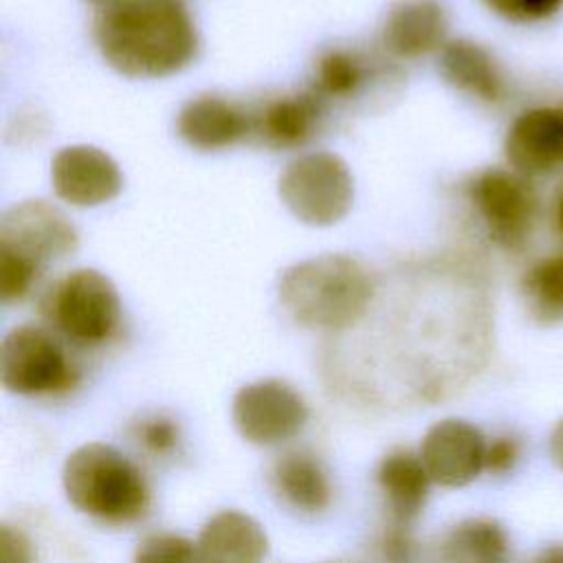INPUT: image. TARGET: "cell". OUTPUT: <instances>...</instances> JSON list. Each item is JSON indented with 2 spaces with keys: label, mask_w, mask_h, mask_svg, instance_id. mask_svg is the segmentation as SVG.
<instances>
[{
  "label": "cell",
  "mask_w": 563,
  "mask_h": 563,
  "mask_svg": "<svg viewBox=\"0 0 563 563\" xmlns=\"http://www.w3.org/2000/svg\"><path fill=\"white\" fill-rule=\"evenodd\" d=\"M92 35L108 66L139 79L178 73L198 51L183 0H117L101 9Z\"/></svg>",
  "instance_id": "1"
},
{
  "label": "cell",
  "mask_w": 563,
  "mask_h": 563,
  "mask_svg": "<svg viewBox=\"0 0 563 563\" xmlns=\"http://www.w3.org/2000/svg\"><path fill=\"white\" fill-rule=\"evenodd\" d=\"M378 275L345 253H323L292 264L277 295L290 319L308 330L343 334L367 314Z\"/></svg>",
  "instance_id": "2"
},
{
  "label": "cell",
  "mask_w": 563,
  "mask_h": 563,
  "mask_svg": "<svg viewBox=\"0 0 563 563\" xmlns=\"http://www.w3.org/2000/svg\"><path fill=\"white\" fill-rule=\"evenodd\" d=\"M79 244L73 222L46 200L9 207L0 220V297L24 299L44 271L73 255Z\"/></svg>",
  "instance_id": "3"
},
{
  "label": "cell",
  "mask_w": 563,
  "mask_h": 563,
  "mask_svg": "<svg viewBox=\"0 0 563 563\" xmlns=\"http://www.w3.org/2000/svg\"><path fill=\"white\" fill-rule=\"evenodd\" d=\"M62 488L73 508L106 523L139 521L152 499L141 468L106 442H86L66 455Z\"/></svg>",
  "instance_id": "4"
},
{
  "label": "cell",
  "mask_w": 563,
  "mask_h": 563,
  "mask_svg": "<svg viewBox=\"0 0 563 563\" xmlns=\"http://www.w3.org/2000/svg\"><path fill=\"white\" fill-rule=\"evenodd\" d=\"M462 198L497 251L519 255L530 246L541 218L530 178L510 167H486L462 183Z\"/></svg>",
  "instance_id": "5"
},
{
  "label": "cell",
  "mask_w": 563,
  "mask_h": 563,
  "mask_svg": "<svg viewBox=\"0 0 563 563\" xmlns=\"http://www.w3.org/2000/svg\"><path fill=\"white\" fill-rule=\"evenodd\" d=\"M40 312L57 336L77 347H99L121 325L117 288L95 268H77L53 282L40 299Z\"/></svg>",
  "instance_id": "6"
},
{
  "label": "cell",
  "mask_w": 563,
  "mask_h": 563,
  "mask_svg": "<svg viewBox=\"0 0 563 563\" xmlns=\"http://www.w3.org/2000/svg\"><path fill=\"white\" fill-rule=\"evenodd\" d=\"M81 372L51 328L22 323L0 345V383L18 396H53L70 391Z\"/></svg>",
  "instance_id": "7"
},
{
  "label": "cell",
  "mask_w": 563,
  "mask_h": 563,
  "mask_svg": "<svg viewBox=\"0 0 563 563\" xmlns=\"http://www.w3.org/2000/svg\"><path fill=\"white\" fill-rule=\"evenodd\" d=\"M279 198L299 222L330 227L347 216L354 180L341 156L310 152L286 165L279 176Z\"/></svg>",
  "instance_id": "8"
},
{
  "label": "cell",
  "mask_w": 563,
  "mask_h": 563,
  "mask_svg": "<svg viewBox=\"0 0 563 563\" xmlns=\"http://www.w3.org/2000/svg\"><path fill=\"white\" fill-rule=\"evenodd\" d=\"M303 396L282 378H260L242 385L231 402L238 433L257 446H275L295 438L308 422Z\"/></svg>",
  "instance_id": "9"
},
{
  "label": "cell",
  "mask_w": 563,
  "mask_h": 563,
  "mask_svg": "<svg viewBox=\"0 0 563 563\" xmlns=\"http://www.w3.org/2000/svg\"><path fill=\"white\" fill-rule=\"evenodd\" d=\"M504 156L521 176L548 178L563 172V101L521 110L504 136Z\"/></svg>",
  "instance_id": "10"
},
{
  "label": "cell",
  "mask_w": 563,
  "mask_h": 563,
  "mask_svg": "<svg viewBox=\"0 0 563 563\" xmlns=\"http://www.w3.org/2000/svg\"><path fill=\"white\" fill-rule=\"evenodd\" d=\"M486 440L482 431L462 418H444L431 424L420 442V457L431 482L460 488L484 471Z\"/></svg>",
  "instance_id": "11"
},
{
  "label": "cell",
  "mask_w": 563,
  "mask_h": 563,
  "mask_svg": "<svg viewBox=\"0 0 563 563\" xmlns=\"http://www.w3.org/2000/svg\"><path fill=\"white\" fill-rule=\"evenodd\" d=\"M57 198L73 207H97L112 200L123 185L119 165L95 145L62 147L51 163Z\"/></svg>",
  "instance_id": "12"
},
{
  "label": "cell",
  "mask_w": 563,
  "mask_h": 563,
  "mask_svg": "<svg viewBox=\"0 0 563 563\" xmlns=\"http://www.w3.org/2000/svg\"><path fill=\"white\" fill-rule=\"evenodd\" d=\"M440 75L449 86L484 106L510 99V79L499 59L479 42L457 37L440 48Z\"/></svg>",
  "instance_id": "13"
},
{
  "label": "cell",
  "mask_w": 563,
  "mask_h": 563,
  "mask_svg": "<svg viewBox=\"0 0 563 563\" xmlns=\"http://www.w3.org/2000/svg\"><path fill=\"white\" fill-rule=\"evenodd\" d=\"M449 15L440 0H400L380 26V46L396 59H418L446 44Z\"/></svg>",
  "instance_id": "14"
},
{
  "label": "cell",
  "mask_w": 563,
  "mask_h": 563,
  "mask_svg": "<svg viewBox=\"0 0 563 563\" xmlns=\"http://www.w3.org/2000/svg\"><path fill=\"white\" fill-rule=\"evenodd\" d=\"M325 110L312 90L273 97L251 114V134L275 150L299 147L314 136Z\"/></svg>",
  "instance_id": "15"
},
{
  "label": "cell",
  "mask_w": 563,
  "mask_h": 563,
  "mask_svg": "<svg viewBox=\"0 0 563 563\" xmlns=\"http://www.w3.org/2000/svg\"><path fill=\"white\" fill-rule=\"evenodd\" d=\"M176 130L194 150L218 152L251 134V114L218 95H200L180 108Z\"/></svg>",
  "instance_id": "16"
},
{
  "label": "cell",
  "mask_w": 563,
  "mask_h": 563,
  "mask_svg": "<svg viewBox=\"0 0 563 563\" xmlns=\"http://www.w3.org/2000/svg\"><path fill=\"white\" fill-rule=\"evenodd\" d=\"M196 548L200 563H264L268 537L255 517L227 508L205 521Z\"/></svg>",
  "instance_id": "17"
},
{
  "label": "cell",
  "mask_w": 563,
  "mask_h": 563,
  "mask_svg": "<svg viewBox=\"0 0 563 563\" xmlns=\"http://www.w3.org/2000/svg\"><path fill=\"white\" fill-rule=\"evenodd\" d=\"M376 484L389 510L391 523L407 526L427 504L431 477L420 453L394 449L376 466Z\"/></svg>",
  "instance_id": "18"
},
{
  "label": "cell",
  "mask_w": 563,
  "mask_h": 563,
  "mask_svg": "<svg viewBox=\"0 0 563 563\" xmlns=\"http://www.w3.org/2000/svg\"><path fill=\"white\" fill-rule=\"evenodd\" d=\"M277 499L295 512L319 515L332 501V486L321 462L306 451H288L271 466Z\"/></svg>",
  "instance_id": "19"
},
{
  "label": "cell",
  "mask_w": 563,
  "mask_h": 563,
  "mask_svg": "<svg viewBox=\"0 0 563 563\" xmlns=\"http://www.w3.org/2000/svg\"><path fill=\"white\" fill-rule=\"evenodd\" d=\"M442 563H510L506 528L490 517H466L453 523L440 541Z\"/></svg>",
  "instance_id": "20"
},
{
  "label": "cell",
  "mask_w": 563,
  "mask_h": 563,
  "mask_svg": "<svg viewBox=\"0 0 563 563\" xmlns=\"http://www.w3.org/2000/svg\"><path fill=\"white\" fill-rule=\"evenodd\" d=\"M374 73V62L367 55L356 48L336 46L314 62L308 90H312L325 106L328 101H347L365 90Z\"/></svg>",
  "instance_id": "21"
},
{
  "label": "cell",
  "mask_w": 563,
  "mask_h": 563,
  "mask_svg": "<svg viewBox=\"0 0 563 563\" xmlns=\"http://www.w3.org/2000/svg\"><path fill=\"white\" fill-rule=\"evenodd\" d=\"M519 297L532 321L563 323V249L534 260L519 279Z\"/></svg>",
  "instance_id": "22"
},
{
  "label": "cell",
  "mask_w": 563,
  "mask_h": 563,
  "mask_svg": "<svg viewBox=\"0 0 563 563\" xmlns=\"http://www.w3.org/2000/svg\"><path fill=\"white\" fill-rule=\"evenodd\" d=\"M132 563H200L198 548L176 532L145 534L134 550Z\"/></svg>",
  "instance_id": "23"
},
{
  "label": "cell",
  "mask_w": 563,
  "mask_h": 563,
  "mask_svg": "<svg viewBox=\"0 0 563 563\" xmlns=\"http://www.w3.org/2000/svg\"><path fill=\"white\" fill-rule=\"evenodd\" d=\"M132 440L152 457H167L180 444V429L176 420L163 413L143 416L132 424Z\"/></svg>",
  "instance_id": "24"
},
{
  "label": "cell",
  "mask_w": 563,
  "mask_h": 563,
  "mask_svg": "<svg viewBox=\"0 0 563 563\" xmlns=\"http://www.w3.org/2000/svg\"><path fill=\"white\" fill-rule=\"evenodd\" d=\"M482 2L490 13L512 24L548 22L563 9V0H482Z\"/></svg>",
  "instance_id": "25"
},
{
  "label": "cell",
  "mask_w": 563,
  "mask_h": 563,
  "mask_svg": "<svg viewBox=\"0 0 563 563\" xmlns=\"http://www.w3.org/2000/svg\"><path fill=\"white\" fill-rule=\"evenodd\" d=\"M521 457V442L515 435H497L486 442L484 468L493 475H504L517 466Z\"/></svg>",
  "instance_id": "26"
},
{
  "label": "cell",
  "mask_w": 563,
  "mask_h": 563,
  "mask_svg": "<svg viewBox=\"0 0 563 563\" xmlns=\"http://www.w3.org/2000/svg\"><path fill=\"white\" fill-rule=\"evenodd\" d=\"M383 563H411L413 559V539L407 530V526L391 523L389 530L380 537L378 543Z\"/></svg>",
  "instance_id": "27"
},
{
  "label": "cell",
  "mask_w": 563,
  "mask_h": 563,
  "mask_svg": "<svg viewBox=\"0 0 563 563\" xmlns=\"http://www.w3.org/2000/svg\"><path fill=\"white\" fill-rule=\"evenodd\" d=\"M33 543L18 526H0V563H33Z\"/></svg>",
  "instance_id": "28"
},
{
  "label": "cell",
  "mask_w": 563,
  "mask_h": 563,
  "mask_svg": "<svg viewBox=\"0 0 563 563\" xmlns=\"http://www.w3.org/2000/svg\"><path fill=\"white\" fill-rule=\"evenodd\" d=\"M548 218H550V229L556 235V240L563 244V178L552 191L550 207H548Z\"/></svg>",
  "instance_id": "29"
},
{
  "label": "cell",
  "mask_w": 563,
  "mask_h": 563,
  "mask_svg": "<svg viewBox=\"0 0 563 563\" xmlns=\"http://www.w3.org/2000/svg\"><path fill=\"white\" fill-rule=\"evenodd\" d=\"M550 455L554 464L563 471V418L556 422V427L550 433Z\"/></svg>",
  "instance_id": "30"
},
{
  "label": "cell",
  "mask_w": 563,
  "mask_h": 563,
  "mask_svg": "<svg viewBox=\"0 0 563 563\" xmlns=\"http://www.w3.org/2000/svg\"><path fill=\"white\" fill-rule=\"evenodd\" d=\"M528 563H563V543L545 545Z\"/></svg>",
  "instance_id": "31"
},
{
  "label": "cell",
  "mask_w": 563,
  "mask_h": 563,
  "mask_svg": "<svg viewBox=\"0 0 563 563\" xmlns=\"http://www.w3.org/2000/svg\"><path fill=\"white\" fill-rule=\"evenodd\" d=\"M88 2H92V4H101V7H108V4H112V2H117V0H88Z\"/></svg>",
  "instance_id": "32"
},
{
  "label": "cell",
  "mask_w": 563,
  "mask_h": 563,
  "mask_svg": "<svg viewBox=\"0 0 563 563\" xmlns=\"http://www.w3.org/2000/svg\"><path fill=\"white\" fill-rule=\"evenodd\" d=\"M325 563H350V561H325Z\"/></svg>",
  "instance_id": "33"
}]
</instances>
